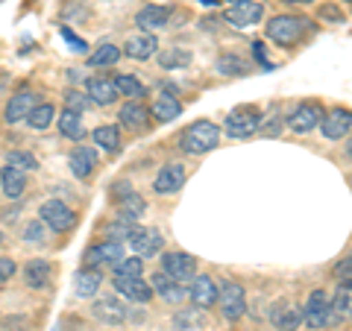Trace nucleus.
Returning <instances> with one entry per match:
<instances>
[{"mask_svg": "<svg viewBox=\"0 0 352 331\" xmlns=\"http://www.w3.org/2000/svg\"><path fill=\"white\" fill-rule=\"evenodd\" d=\"M220 144V129L212 120H197L179 135V147L188 152V156H203V152H212Z\"/></svg>", "mask_w": 352, "mask_h": 331, "instance_id": "nucleus-1", "label": "nucleus"}, {"mask_svg": "<svg viewBox=\"0 0 352 331\" xmlns=\"http://www.w3.org/2000/svg\"><path fill=\"white\" fill-rule=\"evenodd\" d=\"M112 200L118 203V217L126 220V223H135V220H141L147 212L144 200L135 194V187H132L129 182H118L112 187Z\"/></svg>", "mask_w": 352, "mask_h": 331, "instance_id": "nucleus-2", "label": "nucleus"}, {"mask_svg": "<svg viewBox=\"0 0 352 331\" xmlns=\"http://www.w3.org/2000/svg\"><path fill=\"white\" fill-rule=\"evenodd\" d=\"M217 305H220V314L229 323H235V319L244 317L247 311V293L241 288L238 282H223L220 284V293H217Z\"/></svg>", "mask_w": 352, "mask_h": 331, "instance_id": "nucleus-3", "label": "nucleus"}, {"mask_svg": "<svg viewBox=\"0 0 352 331\" xmlns=\"http://www.w3.org/2000/svg\"><path fill=\"white\" fill-rule=\"evenodd\" d=\"M38 217H41V223L53 229V231H71L76 226V214H74V208L68 203H62V200H47V203H41L38 208Z\"/></svg>", "mask_w": 352, "mask_h": 331, "instance_id": "nucleus-4", "label": "nucleus"}, {"mask_svg": "<svg viewBox=\"0 0 352 331\" xmlns=\"http://www.w3.org/2000/svg\"><path fill=\"white\" fill-rule=\"evenodd\" d=\"M261 126V115L256 112V109H235L232 115H229L223 120V129H226V135H232V138H250V135H256Z\"/></svg>", "mask_w": 352, "mask_h": 331, "instance_id": "nucleus-5", "label": "nucleus"}, {"mask_svg": "<svg viewBox=\"0 0 352 331\" xmlns=\"http://www.w3.org/2000/svg\"><path fill=\"white\" fill-rule=\"evenodd\" d=\"M267 36H270V41L282 44V47H291V44H296V41H300V36H302V18H294V15L270 18Z\"/></svg>", "mask_w": 352, "mask_h": 331, "instance_id": "nucleus-6", "label": "nucleus"}, {"mask_svg": "<svg viewBox=\"0 0 352 331\" xmlns=\"http://www.w3.org/2000/svg\"><path fill=\"white\" fill-rule=\"evenodd\" d=\"M323 117H326V112H323L320 103H300L291 112L288 126L294 132H311V129H317V126L323 124Z\"/></svg>", "mask_w": 352, "mask_h": 331, "instance_id": "nucleus-7", "label": "nucleus"}, {"mask_svg": "<svg viewBox=\"0 0 352 331\" xmlns=\"http://www.w3.org/2000/svg\"><path fill=\"white\" fill-rule=\"evenodd\" d=\"M126 255H124V247L120 244H115V240H103V244H97V247H91L85 252V258H82V264L88 270H97V267H103V264H120Z\"/></svg>", "mask_w": 352, "mask_h": 331, "instance_id": "nucleus-8", "label": "nucleus"}, {"mask_svg": "<svg viewBox=\"0 0 352 331\" xmlns=\"http://www.w3.org/2000/svg\"><path fill=\"white\" fill-rule=\"evenodd\" d=\"M162 267L176 282H191L197 275V261H194V255H188V252H164Z\"/></svg>", "mask_w": 352, "mask_h": 331, "instance_id": "nucleus-9", "label": "nucleus"}, {"mask_svg": "<svg viewBox=\"0 0 352 331\" xmlns=\"http://www.w3.org/2000/svg\"><path fill=\"white\" fill-rule=\"evenodd\" d=\"M217 293H220V284H214L212 275H194L191 279V288H188V296L197 308H212L217 305Z\"/></svg>", "mask_w": 352, "mask_h": 331, "instance_id": "nucleus-10", "label": "nucleus"}, {"mask_svg": "<svg viewBox=\"0 0 352 331\" xmlns=\"http://www.w3.org/2000/svg\"><path fill=\"white\" fill-rule=\"evenodd\" d=\"M302 319L308 328H326L329 326V296L323 290H314L308 296V305L302 308Z\"/></svg>", "mask_w": 352, "mask_h": 331, "instance_id": "nucleus-11", "label": "nucleus"}, {"mask_svg": "<svg viewBox=\"0 0 352 331\" xmlns=\"http://www.w3.org/2000/svg\"><path fill=\"white\" fill-rule=\"evenodd\" d=\"M115 290L124 296V299L129 302H150L153 296V284H147L141 275H135V279H126V275H115Z\"/></svg>", "mask_w": 352, "mask_h": 331, "instance_id": "nucleus-12", "label": "nucleus"}, {"mask_svg": "<svg viewBox=\"0 0 352 331\" xmlns=\"http://www.w3.org/2000/svg\"><path fill=\"white\" fill-rule=\"evenodd\" d=\"M270 323L276 326L279 331H296V328H300V323H302V308L296 305V302L282 299V302L270 311Z\"/></svg>", "mask_w": 352, "mask_h": 331, "instance_id": "nucleus-13", "label": "nucleus"}, {"mask_svg": "<svg viewBox=\"0 0 352 331\" xmlns=\"http://www.w3.org/2000/svg\"><path fill=\"white\" fill-rule=\"evenodd\" d=\"M349 129H352V112L349 109H332L320 124V132L332 141H340L344 135H349Z\"/></svg>", "mask_w": 352, "mask_h": 331, "instance_id": "nucleus-14", "label": "nucleus"}, {"mask_svg": "<svg viewBox=\"0 0 352 331\" xmlns=\"http://www.w3.org/2000/svg\"><path fill=\"white\" fill-rule=\"evenodd\" d=\"M36 109V94L30 91V88H21L18 94H12V100L6 103V124H21V120H27L30 112Z\"/></svg>", "mask_w": 352, "mask_h": 331, "instance_id": "nucleus-15", "label": "nucleus"}, {"mask_svg": "<svg viewBox=\"0 0 352 331\" xmlns=\"http://www.w3.org/2000/svg\"><path fill=\"white\" fill-rule=\"evenodd\" d=\"M85 91H88V100L97 106H112L120 97L115 88V80H109V76H91V80L85 82Z\"/></svg>", "mask_w": 352, "mask_h": 331, "instance_id": "nucleus-16", "label": "nucleus"}, {"mask_svg": "<svg viewBox=\"0 0 352 331\" xmlns=\"http://www.w3.org/2000/svg\"><path fill=\"white\" fill-rule=\"evenodd\" d=\"M185 185V168L182 164H164L156 173V182H153V191L156 194H176Z\"/></svg>", "mask_w": 352, "mask_h": 331, "instance_id": "nucleus-17", "label": "nucleus"}, {"mask_svg": "<svg viewBox=\"0 0 352 331\" xmlns=\"http://www.w3.org/2000/svg\"><path fill=\"white\" fill-rule=\"evenodd\" d=\"M150 284H153V290H156V293H159L168 305H179V302L185 299V296H188V290L182 288V282L170 279V275L164 273V270L153 275V282H150Z\"/></svg>", "mask_w": 352, "mask_h": 331, "instance_id": "nucleus-18", "label": "nucleus"}, {"mask_svg": "<svg viewBox=\"0 0 352 331\" xmlns=\"http://www.w3.org/2000/svg\"><path fill=\"white\" fill-rule=\"evenodd\" d=\"M261 18H264V6L258 0H247V3H238L226 12V21L235 27H256Z\"/></svg>", "mask_w": 352, "mask_h": 331, "instance_id": "nucleus-19", "label": "nucleus"}, {"mask_svg": "<svg viewBox=\"0 0 352 331\" xmlns=\"http://www.w3.org/2000/svg\"><path fill=\"white\" fill-rule=\"evenodd\" d=\"M129 244H132V249L138 252V258H147V255H156V252H162V247H164V238L159 235L156 229H135V235L129 238Z\"/></svg>", "mask_w": 352, "mask_h": 331, "instance_id": "nucleus-20", "label": "nucleus"}, {"mask_svg": "<svg viewBox=\"0 0 352 331\" xmlns=\"http://www.w3.org/2000/svg\"><path fill=\"white\" fill-rule=\"evenodd\" d=\"M159 50V41L153 32H141V36H129L124 44V53L129 59H138V62H147L153 59V53Z\"/></svg>", "mask_w": 352, "mask_h": 331, "instance_id": "nucleus-21", "label": "nucleus"}, {"mask_svg": "<svg viewBox=\"0 0 352 331\" xmlns=\"http://www.w3.org/2000/svg\"><path fill=\"white\" fill-rule=\"evenodd\" d=\"M168 21H170V9L168 6H159V3H150V6H144L135 15V24L144 30V32H156L162 27H168Z\"/></svg>", "mask_w": 352, "mask_h": 331, "instance_id": "nucleus-22", "label": "nucleus"}, {"mask_svg": "<svg viewBox=\"0 0 352 331\" xmlns=\"http://www.w3.org/2000/svg\"><path fill=\"white\" fill-rule=\"evenodd\" d=\"M68 164H71V173H74V176H80V179H88V176L94 173V168H97V152H94L91 147L80 144V147L71 150Z\"/></svg>", "mask_w": 352, "mask_h": 331, "instance_id": "nucleus-23", "label": "nucleus"}, {"mask_svg": "<svg viewBox=\"0 0 352 331\" xmlns=\"http://www.w3.org/2000/svg\"><path fill=\"white\" fill-rule=\"evenodd\" d=\"M91 311H94V317L100 319V323H106V326H120V323H126V308L120 305L118 299H112V296H106V299H97Z\"/></svg>", "mask_w": 352, "mask_h": 331, "instance_id": "nucleus-24", "label": "nucleus"}, {"mask_svg": "<svg viewBox=\"0 0 352 331\" xmlns=\"http://www.w3.org/2000/svg\"><path fill=\"white\" fill-rule=\"evenodd\" d=\"M118 120H120L124 126H129V129H144L147 120H150V109L141 106V100H129L124 109H120Z\"/></svg>", "mask_w": 352, "mask_h": 331, "instance_id": "nucleus-25", "label": "nucleus"}, {"mask_svg": "<svg viewBox=\"0 0 352 331\" xmlns=\"http://www.w3.org/2000/svg\"><path fill=\"white\" fill-rule=\"evenodd\" d=\"M0 187H3V194L9 200H18V196L27 191V173H21V170L6 164V168L0 170Z\"/></svg>", "mask_w": 352, "mask_h": 331, "instance_id": "nucleus-26", "label": "nucleus"}, {"mask_svg": "<svg viewBox=\"0 0 352 331\" xmlns=\"http://www.w3.org/2000/svg\"><path fill=\"white\" fill-rule=\"evenodd\" d=\"M24 282L30 284V288H36V290L47 288V284H50V264L44 261V258L27 261V267H24Z\"/></svg>", "mask_w": 352, "mask_h": 331, "instance_id": "nucleus-27", "label": "nucleus"}, {"mask_svg": "<svg viewBox=\"0 0 352 331\" xmlns=\"http://www.w3.org/2000/svg\"><path fill=\"white\" fill-rule=\"evenodd\" d=\"M173 326H176V331H203L206 328L203 308H182V311H176Z\"/></svg>", "mask_w": 352, "mask_h": 331, "instance_id": "nucleus-28", "label": "nucleus"}, {"mask_svg": "<svg viewBox=\"0 0 352 331\" xmlns=\"http://www.w3.org/2000/svg\"><path fill=\"white\" fill-rule=\"evenodd\" d=\"M352 317V299L346 288H338V296L329 302V326H338Z\"/></svg>", "mask_w": 352, "mask_h": 331, "instance_id": "nucleus-29", "label": "nucleus"}, {"mask_svg": "<svg viewBox=\"0 0 352 331\" xmlns=\"http://www.w3.org/2000/svg\"><path fill=\"white\" fill-rule=\"evenodd\" d=\"M59 132L65 138H71V141H82L85 138V124H82V115H76V112H65L59 115Z\"/></svg>", "mask_w": 352, "mask_h": 331, "instance_id": "nucleus-30", "label": "nucleus"}, {"mask_svg": "<svg viewBox=\"0 0 352 331\" xmlns=\"http://www.w3.org/2000/svg\"><path fill=\"white\" fill-rule=\"evenodd\" d=\"M182 115V103L176 100L170 94H162L156 103H153V117L162 120V124H168V120H176Z\"/></svg>", "mask_w": 352, "mask_h": 331, "instance_id": "nucleus-31", "label": "nucleus"}, {"mask_svg": "<svg viewBox=\"0 0 352 331\" xmlns=\"http://www.w3.org/2000/svg\"><path fill=\"white\" fill-rule=\"evenodd\" d=\"M91 138H94V144L106 150V152H118L120 150V129L118 126H97L91 132Z\"/></svg>", "mask_w": 352, "mask_h": 331, "instance_id": "nucleus-32", "label": "nucleus"}, {"mask_svg": "<svg viewBox=\"0 0 352 331\" xmlns=\"http://www.w3.org/2000/svg\"><path fill=\"white\" fill-rule=\"evenodd\" d=\"M100 282H103V275L100 270H80L76 273V296H94L97 290H100Z\"/></svg>", "mask_w": 352, "mask_h": 331, "instance_id": "nucleus-33", "label": "nucleus"}, {"mask_svg": "<svg viewBox=\"0 0 352 331\" xmlns=\"http://www.w3.org/2000/svg\"><path fill=\"white\" fill-rule=\"evenodd\" d=\"M115 88H118V94H120V97H129V100H141V97L147 94V88L141 85L135 76H129V73L115 76Z\"/></svg>", "mask_w": 352, "mask_h": 331, "instance_id": "nucleus-34", "label": "nucleus"}, {"mask_svg": "<svg viewBox=\"0 0 352 331\" xmlns=\"http://www.w3.org/2000/svg\"><path fill=\"white\" fill-rule=\"evenodd\" d=\"M159 65L162 68H188L191 65V50L185 47H170V50H162L159 53Z\"/></svg>", "mask_w": 352, "mask_h": 331, "instance_id": "nucleus-35", "label": "nucleus"}, {"mask_svg": "<svg viewBox=\"0 0 352 331\" xmlns=\"http://www.w3.org/2000/svg\"><path fill=\"white\" fill-rule=\"evenodd\" d=\"M120 53L124 50L115 47V44H100V47L88 56V65H91V68H109V65H115L120 59Z\"/></svg>", "mask_w": 352, "mask_h": 331, "instance_id": "nucleus-36", "label": "nucleus"}, {"mask_svg": "<svg viewBox=\"0 0 352 331\" xmlns=\"http://www.w3.org/2000/svg\"><path fill=\"white\" fill-rule=\"evenodd\" d=\"M53 120H56V109H53L50 103H41V106H36L30 112V117H27V124H30V129H47Z\"/></svg>", "mask_w": 352, "mask_h": 331, "instance_id": "nucleus-37", "label": "nucleus"}, {"mask_svg": "<svg viewBox=\"0 0 352 331\" xmlns=\"http://www.w3.org/2000/svg\"><path fill=\"white\" fill-rule=\"evenodd\" d=\"M6 164H9V168H15V170H21V173H27V170H36L38 168V159L32 156V152L15 150V152H9V156H6Z\"/></svg>", "mask_w": 352, "mask_h": 331, "instance_id": "nucleus-38", "label": "nucleus"}, {"mask_svg": "<svg viewBox=\"0 0 352 331\" xmlns=\"http://www.w3.org/2000/svg\"><path fill=\"white\" fill-rule=\"evenodd\" d=\"M217 71L220 73H226V76H247L250 68H247V62L244 59H238V56H223L217 62Z\"/></svg>", "mask_w": 352, "mask_h": 331, "instance_id": "nucleus-39", "label": "nucleus"}, {"mask_svg": "<svg viewBox=\"0 0 352 331\" xmlns=\"http://www.w3.org/2000/svg\"><path fill=\"white\" fill-rule=\"evenodd\" d=\"M135 223H126V220H118V223L112 226H106V238L109 240H115V244H120V240H129L132 235H135Z\"/></svg>", "mask_w": 352, "mask_h": 331, "instance_id": "nucleus-40", "label": "nucleus"}, {"mask_svg": "<svg viewBox=\"0 0 352 331\" xmlns=\"http://www.w3.org/2000/svg\"><path fill=\"white\" fill-rule=\"evenodd\" d=\"M144 273V261L138 255L135 258H124L120 264H115V275H126V279H135V275Z\"/></svg>", "mask_w": 352, "mask_h": 331, "instance_id": "nucleus-41", "label": "nucleus"}, {"mask_svg": "<svg viewBox=\"0 0 352 331\" xmlns=\"http://www.w3.org/2000/svg\"><path fill=\"white\" fill-rule=\"evenodd\" d=\"M335 275H338V282H340V288H346L352 290V255H346L344 261L335 267Z\"/></svg>", "mask_w": 352, "mask_h": 331, "instance_id": "nucleus-42", "label": "nucleus"}, {"mask_svg": "<svg viewBox=\"0 0 352 331\" xmlns=\"http://www.w3.org/2000/svg\"><path fill=\"white\" fill-rule=\"evenodd\" d=\"M85 106H88V100H85V97H82L80 91H71L68 97H65V109H68V112L82 115V112H85Z\"/></svg>", "mask_w": 352, "mask_h": 331, "instance_id": "nucleus-43", "label": "nucleus"}, {"mask_svg": "<svg viewBox=\"0 0 352 331\" xmlns=\"http://www.w3.org/2000/svg\"><path fill=\"white\" fill-rule=\"evenodd\" d=\"M24 238L27 240H44V223L41 220H32V223L24 226Z\"/></svg>", "mask_w": 352, "mask_h": 331, "instance_id": "nucleus-44", "label": "nucleus"}, {"mask_svg": "<svg viewBox=\"0 0 352 331\" xmlns=\"http://www.w3.org/2000/svg\"><path fill=\"white\" fill-rule=\"evenodd\" d=\"M15 270H18V267H15V261H12V258H3V255H0V284L12 279Z\"/></svg>", "mask_w": 352, "mask_h": 331, "instance_id": "nucleus-45", "label": "nucleus"}, {"mask_svg": "<svg viewBox=\"0 0 352 331\" xmlns=\"http://www.w3.org/2000/svg\"><path fill=\"white\" fill-rule=\"evenodd\" d=\"M62 38H65V41H68V44H71V47H74L76 53H82V50H88V47H85V41H80V38H76V36H74V32H71L68 27H62Z\"/></svg>", "mask_w": 352, "mask_h": 331, "instance_id": "nucleus-46", "label": "nucleus"}, {"mask_svg": "<svg viewBox=\"0 0 352 331\" xmlns=\"http://www.w3.org/2000/svg\"><path fill=\"white\" fill-rule=\"evenodd\" d=\"M320 15L329 18V21H344V15H340L335 6H323V9H320Z\"/></svg>", "mask_w": 352, "mask_h": 331, "instance_id": "nucleus-47", "label": "nucleus"}, {"mask_svg": "<svg viewBox=\"0 0 352 331\" xmlns=\"http://www.w3.org/2000/svg\"><path fill=\"white\" fill-rule=\"evenodd\" d=\"M346 156L352 159V138H349V144H346Z\"/></svg>", "mask_w": 352, "mask_h": 331, "instance_id": "nucleus-48", "label": "nucleus"}, {"mask_svg": "<svg viewBox=\"0 0 352 331\" xmlns=\"http://www.w3.org/2000/svg\"><path fill=\"white\" fill-rule=\"evenodd\" d=\"M226 3H235L238 6V3H247V0H226Z\"/></svg>", "mask_w": 352, "mask_h": 331, "instance_id": "nucleus-49", "label": "nucleus"}, {"mask_svg": "<svg viewBox=\"0 0 352 331\" xmlns=\"http://www.w3.org/2000/svg\"><path fill=\"white\" fill-rule=\"evenodd\" d=\"M296 3H314V0H296Z\"/></svg>", "mask_w": 352, "mask_h": 331, "instance_id": "nucleus-50", "label": "nucleus"}, {"mask_svg": "<svg viewBox=\"0 0 352 331\" xmlns=\"http://www.w3.org/2000/svg\"><path fill=\"white\" fill-rule=\"evenodd\" d=\"M0 247H3V231H0Z\"/></svg>", "mask_w": 352, "mask_h": 331, "instance_id": "nucleus-51", "label": "nucleus"}, {"mask_svg": "<svg viewBox=\"0 0 352 331\" xmlns=\"http://www.w3.org/2000/svg\"><path fill=\"white\" fill-rule=\"evenodd\" d=\"M344 3H352V0H344Z\"/></svg>", "mask_w": 352, "mask_h": 331, "instance_id": "nucleus-52", "label": "nucleus"}]
</instances>
